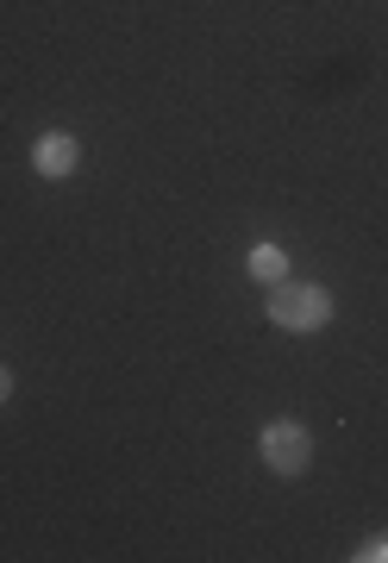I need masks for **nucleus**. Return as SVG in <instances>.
Here are the masks:
<instances>
[{
	"label": "nucleus",
	"instance_id": "1",
	"mask_svg": "<svg viewBox=\"0 0 388 563\" xmlns=\"http://www.w3.org/2000/svg\"><path fill=\"white\" fill-rule=\"evenodd\" d=\"M269 320L288 325V332H320V325L332 320V295L326 288H313V282H301V288H276V295H269Z\"/></svg>",
	"mask_w": 388,
	"mask_h": 563
},
{
	"label": "nucleus",
	"instance_id": "2",
	"mask_svg": "<svg viewBox=\"0 0 388 563\" xmlns=\"http://www.w3.org/2000/svg\"><path fill=\"white\" fill-rule=\"evenodd\" d=\"M307 457H313V444H307L301 426H269L264 432V463L276 470V476H301Z\"/></svg>",
	"mask_w": 388,
	"mask_h": 563
},
{
	"label": "nucleus",
	"instance_id": "3",
	"mask_svg": "<svg viewBox=\"0 0 388 563\" xmlns=\"http://www.w3.org/2000/svg\"><path fill=\"white\" fill-rule=\"evenodd\" d=\"M76 139H63V132H44L38 144H32V163H38V176H69L76 169Z\"/></svg>",
	"mask_w": 388,
	"mask_h": 563
},
{
	"label": "nucleus",
	"instance_id": "4",
	"mask_svg": "<svg viewBox=\"0 0 388 563\" xmlns=\"http://www.w3.org/2000/svg\"><path fill=\"white\" fill-rule=\"evenodd\" d=\"M251 269H257L264 282H282L288 276V257L276 251V244H257V251H251Z\"/></svg>",
	"mask_w": 388,
	"mask_h": 563
},
{
	"label": "nucleus",
	"instance_id": "5",
	"mask_svg": "<svg viewBox=\"0 0 388 563\" xmlns=\"http://www.w3.org/2000/svg\"><path fill=\"white\" fill-rule=\"evenodd\" d=\"M357 558H364V563H388V539H376V544H364V551H357Z\"/></svg>",
	"mask_w": 388,
	"mask_h": 563
},
{
	"label": "nucleus",
	"instance_id": "6",
	"mask_svg": "<svg viewBox=\"0 0 388 563\" xmlns=\"http://www.w3.org/2000/svg\"><path fill=\"white\" fill-rule=\"evenodd\" d=\"M7 395H13V376H7V369H0V401H7Z\"/></svg>",
	"mask_w": 388,
	"mask_h": 563
}]
</instances>
